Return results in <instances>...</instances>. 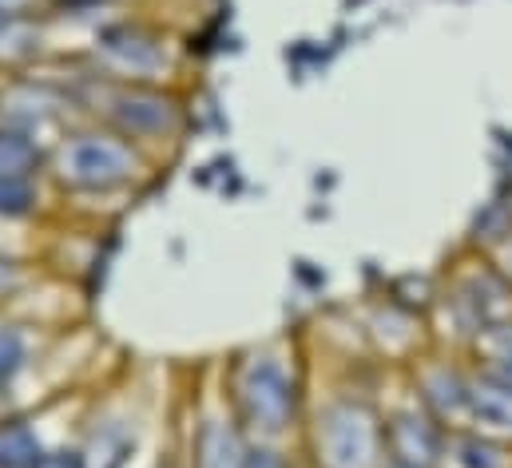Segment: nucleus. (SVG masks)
Masks as SVG:
<instances>
[{
    "instance_id": "1",
    "label": "nucleus",
    "mask_w": 512,
    "mask_h": 468,
    "mask_svg": "<svg viewBox=\"0 0 512 468\" xmlns=\"http://www.w3.org/2000/svg\"><path fill=\"white\" fill-rule=\"evenodd\" d=\"M143 171V147H135L104 123L68 127L48 147V179L68 195H120L143 179Z\"/></svg>"
},
{
    "instance_id": "2",
    "label": "nucleus",
    "mask_w": 512,
    "mask_h": 468,
    "mask_svg": "<svg viewBox=\"0 0 512 468\" xmlns=\"http://www.w3.org/2000/svg\"><path fill=\"white\" fill-rule=\"evenodd\" d=\"M227 409L239 433L255 441H278L294 429L302 409V385L294 365L270 350H251L227 369Z\"/></svg>"
},
{
    "instance_id": "3",
    "label": "nucleus",
    "mask_w": 512,
    "mask_h": 468,
    "mask_svg": "<svg viewBox=\"0 0 512 468\" xmlns=\"http://www.w3.org/2000/svg\"><path fill=\"white\" fill-rule=\"evenodd\" d=\"M318 468H385V417L362 397H330L310 421Z\"/></svg>"
},
{
    "instance_id": "4",
    "label": "nucleus",
    "mask_w": 512,
    "mask_h": 468,
    "mask_svg": "<svg viewBox=\"0 0 512 468\" xmlns=\"http://www.w3.org/2000/svg\"><path fill=\"white\" fill-rule=\"evenodd\" d=\"M100 76V72H96ZM96 96V119L112 131H120L135 147L151 143H175L183 131V104L163 84H120L100 76Z\"/></svg>"
},
{
    "instance_id": "5",
    "label": "nucleus",
    "mask_w": 512,
    "mask_h": 468,
    "mask_svg": "<svg viewBox=\"0 0 512 468\" xmlns=\"http://www.w3.org/2000/svg\"><path fill=\"white\" fill-rule=\"evenodd\" d=\"M92 56L104 80L120 84H163L175 68V44L159 24L112 20L96 32Z\"/></svg>"
},
{
    "instance_id": "6",
    "label": "nucleus",
    "mask_w": 512,
    "mask_h": 468,
    "mask_svg": "<svg viewBox=\"0 0 512 468\" xmlns=\"http://www.w3.org/2000/svg\"><path fill=\"white\" fill-rule=\"evenodd\" d=\"M72 108V92L52 84V80H40V76H8L0 84V123L4 127H16V131H28V135H44L52 123L68 116Z\"/></svg>"
},
{
    "instance_id": "7",
    "label": "nucleus",
    "mask_w": 512,
    "mask_h": 468,
    "mask_svg": "<svg viewBox=\"0 0 512 468\" xmlns=\"http://www.w3.org/2000/svg\"><path fill=\"white\" fill-rule=\"evenodd\" d=\"M449 429L421 405L397 409L385 417V465L393 468H437L445 461Z\"/></svg>"
},
{
    "instance_id": "8",
    "label": "nucleus",
    "mask_w": 512,
    "mask_h": 468,
    "mask_svg": "<svg viewBox=\"0 0 512 468\" xmlns=\"http://www.w3.org/2000/svg\"><path fill=\"white\" fill-rule=\"evenodd\" d=\"M465 421L477 433H489L497 441H512V385L493 377V373H477L469 377V397H465Z\"/></svg>"
},
{
    "instance_id": "9",
    "label": "nucleus",
    "mask_w": 512,
    "mask_h": 468,
    "mask_svg": "<svg viewBox=\"0 0 512 468\" xmlns=\"http://www.w3.org/2000/svg\"><path fill=\"white\" fill-rule=\"evenodd\" d=\"M417 393H421V405L449 429H457L461 421H465V397H469V377L465 373H457L453 365H441V361H433V365H425L421 373H417Z\"/></svg>"
},
{
    "instance_id": "10",
    "label": "nucleus",
    "mask_w": 512,
    "mask_h": 468,
    "mask_svg": "<svg viewBox=\"0 0 512 468\" xmlns=\"http://www.w3.org/2000/svg\"><path fill=\"white\" fill-rule=\"evenodd\" d=\"M243 433L235 421L207 417L191 437V468H239L243 465Z\"/></svg>"
},
{
    "instance_id": "11",
    "label": "nucleus",
    "mask_w": 512,
    "mask_h": 468,
    "mask_svg": "<svg viewBox=\"0 0 512 468\" xmlns=\"http://www.w3.org/2000/svg\"><path fill=\"white\" fill-rule=\"evenodd\" d=\"M48 175V147L16 127L0 123V179H40Z\"/></svg>"
},
{
    "instance_id": "12",
    "label": "nucleus",
    "mask_w": 512,
    "mask_h": 468,
    "mask_svg": "<svg viewBox=\"0 0 512 468\" xmlns=\"http://www.w3.org/2000/svg\"><path fill=\"white\" fill-rule=\"evenodd\" d=\"M445 465L449 468H512L509 441H497L489 433H449L445 445Z\"/></svg>"
},
{
    "instance_id": "13",
    "label": "nucleus",
    "mask_w": 512,
    "mask_h": 468,
    "mask_svg": "<svg viewBox=\"0 0 512 468\" xmlns=\"http://www.w3.org/2000/svg\"><path fill=\"white\" fill-rule=\"evenodd\" d=\"M40 44H44L40 16L0 24V72H4V76H16L20 68H28V64L40 56Z\"/></svg>"
},
{
    "instance_id": "14",
    "label": "nucleus",
    "mask_w": 512,
    "mask_h": 468,
    "mask_svg": "<svg viewBox=\"0 0 512 468\" xmlns=\"http://www.w3.org/2000/svg\"><path fill=\"white\" fill-rule=\"evenodd\" d=\"M44 453V441L28 417L0 421V468H32Z\"/></svg>"
},
{
    "instance_id": "15",
    "label": "nucleus",
    "mask_w": 512,
    "mask_h": 468,
    "mask_svg": "<svg viewBox=\"0 0 512 468\" xmlns=\"http://www.w3.org/2000/svg\"><path fill=\"white\" fill-rule=\"evenodd\" d=\"M40 211V179H0V223H20Z\"/></svg>"
},
{
    "instance_id": "16",
    "label": "nucleus",
    "mask_w": 512,
    "mask_h": 468,
    "mask_svg": "<svg viewBox=\"0 0 512 468\" xmlns=\"http://www.w3.org/2000/svg\"><path fill=\"white\" fill-rule=\"evenodd\" d=\"M28 365V334L16 322H0V393L20 377Z\"/></svg>"
},
{
    "instance_id": "17",
    "label": "nucleus",
    "mask_w": 512,
    "mask_h": 468,
    "mask_svg": "<svg viewBox=\"0 0 512 468\" xmlns=\"http://www.w3.org/2000/svg\"><path fill=\"white\" fill-rule=\"evenodd\" d=\"M239 468H294V465H290V457H286V453H278L274 445L255 441V445H247V449H243V465Z\"/></svg>"
},
{
    "instance_id": "18",
    "label": "nucleus",
    "mask_w": 512,
    "mask_h": 468,
    "mask_svg": "<svg viewBox=\"0 0 512 468\" xmlns=\"http://www.w3.org/2000/svg\"><path fill=\"white\" fill-rule=\"evenodd\" d=\"M32 468H88V457H84L80 449L60 445V449H44L40 461H36Z\"/></svg>"
},
{
    "instance_id": "19",
    "label": "nucleus",
    "mask_w": 512,
    "mask_h": 468,
    "mask_svg": "<svg viewBox=\"0 0 512 468\" xmlns=\"http://www.w3.org/2000/svg\"><path fill=\"white\" fill-rule=\"evenodd\" d=\"M44 4H48V0H0V24L28 20V16H44Z\"/></svg>"
},
{
    "instance_id": "20",
    "label": "nucleus",
    "mask_w": 512,
    "mask_h": 468,
    "mask_svg": "<svg viewBox=\"0 0 512 468\" xmlns=\"http://www.w3.org/2000/svg\"><path fill=\"white\" fill-rule=\"evenodd\" d=\"M20 282H24L20 262H16V258H8V254H0V302H8V298L20 290Z\"/></svg>"
}]
</instances>
